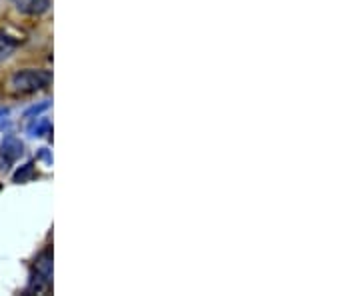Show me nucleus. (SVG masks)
<instances>
[{"label":"nucleus","instance_id":"3","mask_svg":"<svg viewBox=\"0 0 360 296\" xmlns=\"http://www.w3.org/2000/svg\"><path fill=\"white\" fill-rule=\"evenodd\" d=\"M14 6L25 14H42L49 11L51 0H13Z\"/></svg>","mask_w":360,"mask_h":296},{"label":"nucleus","instance_id":"6","mask_svg":"<svg viewBox=\"0 0 360 296\" xmlns=\"http://www.w3.org/2000/svg\"><path fill=\"white\" fill-rule=\"evenodd\" d=\"M49 106H51V104H49V103H42V104H40V106H34V108H30V110H28V112H26V116L39 115V112H42V110H46V108H49Z\"/></svg>","mask_w":360,"mask_h":296},{"label":"nucleus","instance_id":"7","mask_svg":"<svg viewBox=\"0 0 360 296\" xmlns=\"http://www.w3.org/2000/svg\"><path fill=\"white\" fill-rule=\"evenodd\" d=\"M6 112H8V110H6V108H4V110H2V108H0V116H4V115H6Z\"/></svg>","mask_w":360,"mask_h":296},{"label":"nucleus","instance_id":"4","mask_svg":"<svg viewBox=\"0 0 360 296\" xmlns=\"http://www.w3.org/2000/svg\"><path fill=\"white\" fill-rule=\"evenodd\" d=\"M28 132L32 136H46L51 132V122L49 118H37L30 127H28Z\"/></svg>","mask_w":360,"mask_h":296},{"label":"nucleus","instance_id":"2","mask_svg":"<svg viewBox=\"0 0 360 296\" xmlns=\"http://www.w3.org/2000/svg\"><path fill=\"white\" fill-rule=\"evenodd\" d=\"M22 142L18 141L16 136H6L4 141H2V146H0V156L6 160V162H14V160H18L20 156H22Z\"/></svg>","mask_w":360,"mask_h":296},{"label":"nucleus","instance_id":"1","mask_svg":"<svg viewBox=\"0 0 360 296\" xmlns=\"http://www.w3.org/2000/svg\"><path fill=\"white\" fill-rule=\"evenodd\" d=\"M51 72L46 70H18L11 78V86L18 94H32L51 84Z\"/></svg>","mask_w":360,"mask_h":296},{"label":"nucleus","instance_id":"5","mask_svg":"<svg viewBox=\"0 0 360 296\" xmlns=\"http://www.w3.org/2000/svg\"><path fill=\"white\" fill-rule=\"evenodd\" d=\"M32 167H34V165H32V162H28V165H26L22 170H18V172L14 174V181H16V182H26V181H28V179L32 176Z\"/></svg>","mask_w":360,"mask_h":296}]
</instances>
